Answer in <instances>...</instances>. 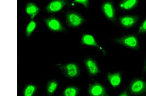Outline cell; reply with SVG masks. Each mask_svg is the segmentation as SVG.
<instances>
[{
    "instance_id": "17",
    "label": "cell",
    "mask_w": 146,
    "mask_h": 96,
    "mask_svg": "<svg viewBox=\"0 0 146 96\" xmlns=\"http://www.w3.org/2000/svg\"><path fill=\"white\" fill-rule=\"evenodd\" d=\"M36 90L35 86L32 85H28L25 89L24 96H32Z\"/></svg>"
},
{
    "instance_id": "9",
    "label": "cell",
    "mask_w": 146,
    "mask_h": 96,
    "mask_svg": "<svg viewBox=\"0 0 146 96\" xmlns=\"http://www.w3.org/2000/svg\"><path fill=\"white\" fill-rule=\"evenodd\" d=\"M138 20L137 16L126 15L120 17L119 21L122 26L129 28L133 26L137 22Z\"/></svg>"
},
{
    "instance_id": "20",
    "label": "cell",
    "mask_w": 146,
    "mask_h": 96,
    "mask_svg": "<svg viewBox=\"0 0 146 96\" xmlns=\"http://www.w3.org/2000/svg\"><path fill=\"white\" fill-rule=\"evenodd\" d=\"M145 33H146V19L141 25L138 31V33L139 34H144Z\"/></svg>"
},
{
    "instance_id": "16",
    "label": "cell",
    "mask_w": 146,
    "mask_h": 96,
    "mask_svg": "<svg viewBox=\"0 0 146 96\" xmlns=\"http://www.w3.org/2000/svg\"><path fill=\"white\" fill-rule=\"evenodd\" d=\"M78 89L75 87H69L66 88L64 91V96H76L78 93Z\"/></svg>"
},
{
    "instance_id": "11",
    "label": "cell",
    "mask_w": 146,
    "mask_h": 96,
    "mask_svg": "<svg viewBox=\"0 0 146 96\" xmlns=\"http://www.w3.org/2000/svg\"><path fill=\"white\" fill-rule=\"evenodd\" d=\"M84 64L89 73L95 75L99 72L98 65L92 59L88 58L84 60Z\"/></svg>"
},
{
    "instance_id": "3",
    "label": "cell",
    "mask_w": 146,
    "mask_h": 96,
    "mask_svg": "<svg viewBox=\"0 0 146 96\" xmlns=\"http://www.w3.org/2000/svg\"><path fill=\"white\" fill-rule=\"evenodd\" d=\"M44 22L46 26L51 31L60 32L66 31V29L57 18L53 16L44 18Z\"/></svg>"
},
{
    "instance_id": "22",
    "label": "cell",
    "mask_w": 146,
    "mask_h": 96,
    "mask_svg": "<svg viewBox=\"0 0 146 96\" xmlns=\"http://www.w3.org/2000/svg\"><path fill=\"white\" fill-rule=\"evenodd\" d=\"M143 71H144V72H146V62H145V65L144 69H143Z\"/></svg>"
},
{
    "instance_id": "10",
    "label": "cell",
    "mask_w": 146,
    "mask_h": 96,
    "mask_svg": "<svg viewBox=\"0 0 146 96\" xmlns=\"http://www.w3.org/2000/svg\"><path fill=\"white\" fill-rule=\"evenodd\" d=\"M40 10L38 7L33 2H28L25 6V12L31 20H34V18L38 14Z\"/></svg>"
},
{
    "instance_id": "4",
    "label": "cell",
    "mask_w": 146,
    "mask_h": 96,
    "mask_svg": "<svg viewBox=\"0 0 146 96\" xmlns=\"http://www.w3.org/2000/svg\"><path fill=\"white\" fill-rule=\"evenodd\" d=\"M66 20L69 27L77 28L81 25L84 22L83 17L79 14L75 12L70 11L66 15Z\"/></svg>"
},
{
    "instance_id": "7",
    "label": "cell",
    "mask_w": 146,
    "mask_h": 96,
    "mask_svg": "<svg viewBox=\"0 0 146 96\" xmlns=\"http://www.w3.org/2000/svg\"><path fill=\"white\" fill-rule=\"evenodd\" d=\"M61 68L65 74L70 77H76L79 73V68L75 63H69L63 65Z\"/></svg>"
},
{
    "instance_id": "15",
    "label": "cell",
    "mask_w": 146,
    "mask_h": 96,
    "mask_svg": "<svg viewBox=\"0 0 146 96\" xmlns=\"http://www.w3.org/2000/svg\"><path fill=\"white\" fill-rule=\"evenodd\" d=\"M37 23L34 20H31L30 22L27 24L25 29L26 36L29 38L31 36L37 26Z\"/></svg>"
},
{
    "instance_id": "13",
    "label": "cell",
    "mask_w": 146,
    "mask_h": 96,
    "mask_svg": "<svg viewBox=\"0 0 146 96\" xmlns=\"http://www.w3.org/2000/svg\"><path fill=\"white\" fill-rule=\"evenodd\" d=\"M81 42V43L83 45L95 47L99 49H102L96 43L94 37L90 34H84L82 35Z\"/></svg>"
},
{
    "instance_id": "1",
    "label": "cell",
    "mask_w": 146,
    "mask_h": 96,
    "mask_svg": "<svg viewBox=\"0 0 146 96\" xmlns=\"http://www.w3.org/2000/svg\"><path fill=\"white\" fill-rule=\"evenodd\" d=\"M117 43L129 48L138 50L139 48L137 37L133 35H127L114 39Z\"/></svg>"
},
{
    "instance_id": "6",
    "label": "cell",
    "mask_w": 146,
    "mask_h": 96,
    "mask_svg": "<svg viewBox=\"0 0 146 96\" xmlns=\"http://www.w3.org/2000/svg\"><path fill=\"white\" fill-rule=\"evenodd\" d=\"M102 9L104 14L108 19L114 22L115 20V12L112 2L110 1L105 2L102 4Z\"/></svg>"
},
{
    "instance_id": "21",
    "label": "cell",
    "mask_w": 146,
    "mask_h": 96,
    "mask_svg": "<svg viewBox=\"0 0 146 96\" xmlns=\"http://www.w3.org/2000/svg\"><path fill=\"white\" fill-rule=\"evenodd\" d=\"M119 96H129L128 93H127L126 91H124L122 92Z\"/></svg>"
},
{
    "instance_id": "2",
    "label": "cell",
    "mask_w": 146,
    "mask_h": 96,
    "mask_svg": "<svg viewBox=\"0 0 146 96\" xmlns=\"http://www.w3.org/2000/svg\"><path fill=\"white\" fill-rule=\"evenodd\" d=\"M129 90L133 95L143 94L146 93V82L140 79H134L129 86Z\"/></svg>"
},
{
    "instance_id": "8",
    "label": "cell",
    "mask_w": 146,
    "mask_h": 96,
    "mask_svg": "<svg viewBox=\"0 0 146 96\" xmlns=\"http://www.w3.org/2000/svg\"><path fill=\"white\" fill-rule=\"evenodd\" d=\"M88 91L91 96H106V95L104 87L98 83L91 84L89 87Z\"/></svg>"
},
{
    "instance_id": "12",
    "label": "cell",
    "mask_w": 146,
    "mask_h": 96,
    "mask_svg": "<svg viewBox=\"0 0 146 96\" xmlns=\"http://www.w3.org/2000/svg\"><path fill=\"white\" fill-rule=\"evenodd\" d=\"M107 78L109 82L114 87H116L121 84V72L109 73L107 75Z\"/></svg>"
},
{
    "instance_id": "19",
    "label": "cell",
    "mask_w": 146,
    "mask_h": 96,
    "mask_svg": "<svg viewBox=\"0 0 146 96\" xmlns=\"http://www.w3.org/2000/svg\"><path fill=\"white\" fill-rule=\"evenodd\" d=\"M74 2L75 3L81 4L86 8H88L89 6V2L88 0H75Z\"/></svg>"
},
{
    "instance_id": "14",
    "label": "cell",
    "mask_w": 146,
    "mask_h": 96,
    "mask_svg": "<svg viewBox=\"0 0 146 96\" xmlns=\"http://www.w3.org/2000/svg\"><path fill=\"white\" fill-rule=\"evenodd\" d=\"M137 0H124L120 2L119 8L124 10H129L133 9L137 5Z\"/></svg>"
},
{
    "instance_id": "18",
    "label": "cell",
    "mask_w": 146,
    "mask_h": 96,
    "mask_svg": "<svg viewBox=\"0 0 146 96\" xmlns=\"http://www.w3.org/2000/svg\"><path fill=\"white\" fill-rule=\"evenodd\" d=\"M58 86L57 83L55 82L51 83L48 87V91L50 93L54 92Z\"/></svg>"
},
{
    "instance_id": "5",
    "label": "cell",
    "mask_w": 146,
    "mask_h": 96,
    "mask_svg": "<svg viewBox=\"0 0 146 96\" xmlns=\"http://www.w3.org/2000/svg\"><path fill=\"white\" fill-rule=\"evenodd\" d=\"M68 4V1L64 0H54L47 5L46 10L49 13H54L60 11Z\"/></svg>"
}]
</instances>
